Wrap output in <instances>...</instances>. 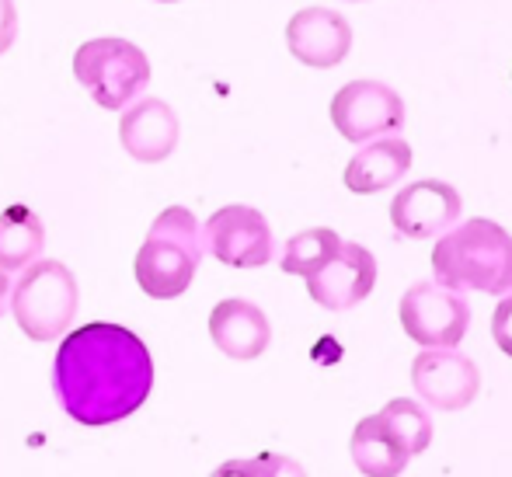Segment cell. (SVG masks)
<instances>
[{"label":"cell","mask_w":512,"mask_h":477,"mask_svg":"<svg viewBox=\"0 0 512 477\" xmlns=\"http://www.w3.org/2000/svg\"><path fill=\"white\" fill-rule=\"evenodd\" d=\"M411 168V147L408 140H377L370 147H363L349 164H345V189L356 192V195H373V192H384L391 185H398L401 178L408 175Z\"/></svg>","instance_id":"obj_15"},{"label":"cell","mask_w":512,"mask_h":477,"mask_svg":"<svg viewBox=\"0 0 512 477\" xmlns=\"http://www.w3.org/2000/svg\"><path fill=\"white\" fill-rule=\"evenodd\" d=\"M342 248V237L335 234L331 227H310V230H300L286 241V251H283V272L290 276H304L310 279L317 269L331 262Z\"/></svg>","instance_id":"obj_19"},{"label":"cell","mask_w":512,"mask_h":477,"mask_svg":"<svg viewBox=\"0 0 512 477\" xmlns=\"http://www.w3.org/2000/svg\"><path fill=\"white\" fill-rule=\"evenodd\" d=\"M411 387L429 408L460 411L478 397L481 370L453 349H425L411 363Z\"/></svg>","instance_id":"obj_9"},{"label":"cell","mask_w":512,"mask_h":477,"mask_svg":"<svg viewBox=\"0 0 512 477\" xmlns=\"http://www.w3.org/2000/svg\"><path fill=\"white\" fill-rule=\"evenodd\" d=\"M331 122L342 140L366 143L405 126V101L380 81H349L331 98Z\"/></svg>","instance_id":"obj_7"},{"label":"cell","mask_w":512,"mask_h":477,"mask_svg":"<svg viewBox=\"0 0 512 477\" xmlns=\"http://www.w3.org/2000/svg\"><path fill=\"white\" fill-rule=\"evenodd\" d=\"M209 477H258V471H255V460H227V464H220Z\"/></svg>","instance_id":"obj_23"},{"label":"cell","mask_w":512,"mask_h":477,"mask_svg":"<svg viewBox=\"0 0 512 477\" xmlns=\"http://www.w3.org/2000/svg\"><path fill=\"white\" fill-rule=\"evenodd\" d=\"M14 35H18V11H14V0H0V56L14 46Z\"/></svg>","instance_id":"obj_22"},{"label":"cell","mask_w":512,"mask_h":477,"mask_svg":"<svg viewBox=\"0 0 512 477\" xmlns=\"http://www.w3.org/2000/svg\"><path fill=\"white\" fill-rule=\"evenodd\" d=\"M7 293H11V283H7V272H0V317H4L7 307Z\"/></svg>","instance_id":"obj_24"},{"label":"cell","mask_w":512,"mask_h":477,"mask_svg":"<svg viewBox=\"0 0 512 477\" xmlns=\"http://www.w3.org/2000/svg\"><path fill=\"white\" fill-rule=\"evenodd\" d=\"M203 248L230 269H262L272 258V227L258 209L223 206L206 220Z\"/></svg>","instance_id":"obj_8"},{"label":"cell","mask_w":512,"mask_h":477,"mask_svg":"<svg viewBox=\"0 0 512 477\" xmlns=\"http://www.w3.org/2000/svg\"><path fill=\"white\" fill-rule=\"evenodd\" d=\"M255 471L258 477H307L304 467L293 457H283V453H258Z\"/></svg>","instance_id":"obj_20"},{"label":"cell","mask_w":512,"mask_h":477,"mask_svg":"<svg viewBox=\"0 0 512 477\" xmlns=\"http://www.w3.org/2000/svg\"><path fill=\"white\" fill-rule=\"evenodd\" d=\"M349 453H352V464L359 467V474L366 477H398L408 467V457L391 439V432L380 422V415H366L352 429Z\"/></svg>","instance_id":"obj_16"},{"label":"cell","mask_w":512,"mask_h":477,"mask_svg":"<svg viewBox=\"0 0 512 477\" xmlns=\"http://www.w3.org/2000/svg\"><path fill=\"white\" fill-rule=\"evenodd\" d=\"M401 328L422 349H453L471 328V307L460 293L439 283H415L398 303Z\"/></svg>","instance_id":"obj_6"},{"label":"cell","mask_w":512,"mask_h":477,"mask_svg":"<svg viewBox=\"0 0 512 477\" xmlns=\"http://www.w3.org/2000/svg\"><path fill=\"white\" fill-rule=\"evenodd\" d=\"M286 46L304 67L331 70L349 56L352 25L328 7H304L286 25Z\"/></svg>","instance_id":"obj_12"},{"label":"cell","mask_w":512,"mask_h":477,"mask_svg":"<svg viewBox=\"0 0 512 477\" xmlns=\"http://www.w3.org/2000/svg\"><path fill=\"white\" fill-rule=\"evenodd\" d=\"M119 143L126 147L129 157L143 164L164 161L178 147V115L161 98L136 101L119 119Z\"/></svg>","instance_id":"obj_14"},{"label":"cell","mask_w":512,"mask_h":477,"mask_svg":"<svg viewBox=\"0 0 512 477\" xmlns=\"http://www.w3.org/2000/svg\"><path fill=\"white\" fill-rule=\"evenodd\" d=\"M377 415H380V422L387 425L391 439L401 446V453H405L408 460L429 450L432 422H429V415H425V408L418 401H411V397H398V401L384 404Z\"/></svg>","instance_id":"obj_18"},{"label":"cell","mask_w":512,"mask_h":477,"mask_svg":"<svg viewBox=\"0 0 512 477\" xmlns=\"http://www.w3.org/2000/svg\"><path fill=\"white\" fill-rule=\"evenodd\" d=\"M11 314L32 342H56L77 314V279L63 262H32L11 293Z\"/></svg>","instance_id":"obj_4"},{"label":"cell","mask_w":512,"mask_h":477,"mask_svg":"<svg viewBox=\"0 0 512 477\" xmlns=\"http://www.w3.org/2000/svg\"><path fill=\"white\" fill-rule=\"evenodd\" d=\"M377 286V258L356 241H342L338 255L307 279V293L324 310H349Z\"/></svg>","instance_id":"obj_11"},{"label":"cell","mask_w":512,"mask_h":477,"mask_svg":"<svg viewBox=\"0 0 512 477\" xmlns=\"http://www.w3.org/2000/svg\"><path fill=\"white\" fill-rule=\"evenodd\" d=\"M74 77L108 112L126 108L150 81V60L129 39H91L74 53Z\"/></svg>","instance_id":"obj_5"},{"label":"cell","mask_w":512,"mask_h":477,"mask_svg":"<svg viewBox=\"0 0 512 477\" xmlns=\"http://www.w3.org/2000/svg\"><path fill=\"white\" fill-rule=\"evenodd\" d=\"M53 387L77 425L102 429L147 404L154 390V359L143 338L122 324H84L60 342Z\"/></svg>","instance_id":"obj_1"},{"label":"cell","mask_w":512,"mask_h":477,"mask_svg":"<svg viewBox=\"0 0 512 477\" xmlns=\"http://www.w3.org/2000/svg\"><path fill=\"white\" fill-rule=\"evenodd\" d=\"M209 338L213 345L230 359H258L272 342V328L269 317L262 314V307L241 300V296H230L220 300L209 314Z\"/></svg>","instance_id":"obj_13"},{"label":"cell","mask_w":512,"mask_h":477,"mask_svg":"<svg viewBox=\"0 0 512 477\" xmlns=\"http://www.w3.org/2000/svg\"><path fill=\"white\" fill-rule=\"evenodd\" d=\"M46 248V227L28 206H7L0 213V272L28 269Z\"/></svg>","instance_id":"obj_17"},{"label":"cell","mask_w":512,"mask_h":477,"mask_svg":"<svg viewBox=\"0 0 512 477\" xmlns=\"http://www.w3.org/2000/svg\"><path fill=\"white\" fill-rule=\"evenodd\" d=\"M161 4H175V0H161Z\"/></svg>","instance_id":"obj_25"},{"label":"cell","mask_w":512,"mask_h":477,"mask_svg":"<svg viewBox=\"0 0 512 477\" xmlns=\"http://www.w3.org/2000/svg\"><path fill=\"white\" fill-rule=\"evenodd\" d=\"M203 251V230L196 216L185 206H168L150 223L147 241L136 251V283L154 300H175L192 286Z\"/></svg>","instance_id":"obj_3"},{"label":"cell","mask_w":512,"mask_h":477,"mask_svg":"<svg viewBox=\"0 0 512 477\" xmlns=\"http://www.w3.org/2000/svg\"><path fill=\"white\" fill-rule=\"evenodd\" d=\"M492 338H495V345H499V349L512 359V296H506V300L495 307V314H492Z\"/></svg>","instance_id":"obj_21"},{"label":"cell","mask_w":512,"mask_h":477,"mask_svg":"<svg viewBox=\"0 0 512 477\" xmlns=\"http://www.w3.org/2000/svg\"><path fill=\"white\" fill-rule=\"evenodd\" d=\"M460 192L450 182L439 178H422V182L405 185L391 202V223L398 234L411 237V241H429L439 237L460 220Z\"/></svg>","instance_id":"obj_10"},{"label":"cell","mask_w":512,"mask_h":477,"mask_svg":"<svg viewBox=\"0 0 512 477\" xmlns=\"http://www.w3.org/2000/svg\"><path fill=\"white\" fill-rule=\"evenodd\" d=\"M432 272L446 289L509 293L512 289V234L495 220L474 216L457 230H446L432 248Z\"/></svg>","instance_id":"obj_2"}]
</instances>
